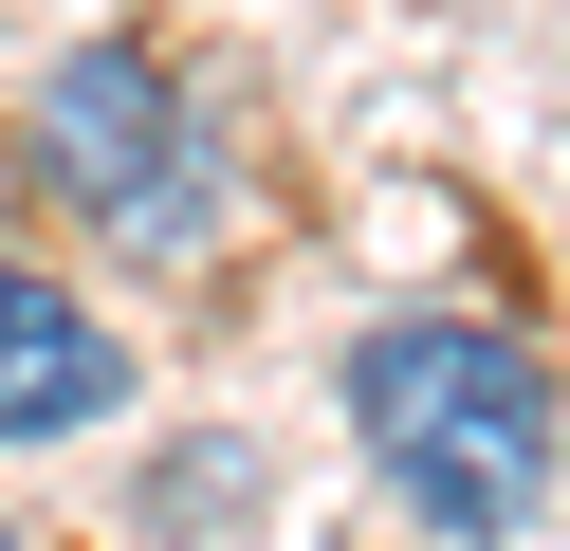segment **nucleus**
Returning a JSON list of instances; mask_svg holds the SVG:
<instances>
[{"instance_id":"f257e3e1","label":"nucleus","mask_w":570,"mask_h":551,"mask_svg":"<svg viewBox=\"0 0 570 551\" xmlns=\"http://www.w3.org/2000/svg\"><path fill=\"white\" fill-rule=\"evenodd\" d=\"M350 423H368L386 496L442 514V533H515L552 496V367L479 313H386L350 350Z\"/></svg>"},{"instance_id":"f03ea898","label":"nucleus","mask_w":570,"mask_h":551,"mask_svg":"<svg viewBox=\"0 0 570 551\" xmlns=\"http://www.w3.org/2000/svg\"><path fill=\"white\" fill-rule=\"evenodd\" d=\"M38 184L75 220H111V239H185V220H203V147H185L166 56H129V37L56 56L38 73Z\"/></svg>"},{"instance_id":"7ed1b4c3","label":"nucleus","mask_w":570,"mask_h":551,"mask_svg":"<svg viewBox=\"0 0 570 551\" xmlns=\"http://www.w3.org/2000/svg\"><path fill=\"white\" fill-rule=\"evenodd\" d=\"M111 386H129V350L75 313V294H56V276H0V441L111 423Z\"/></svg>"},{"instance_id":"20e7f679","label":"nucleus","mask_w":570,"mask_h":551,"mask_svg":"<svg viewBox=\"0 0 570 551\" xmlns=\"http://www.w3.org/2000/svg\"><path fill=\"white\" fill-rule=\"evenodd\" d=\"M0 551H19V533H0Z\"/></svg>"}]
</instances>
